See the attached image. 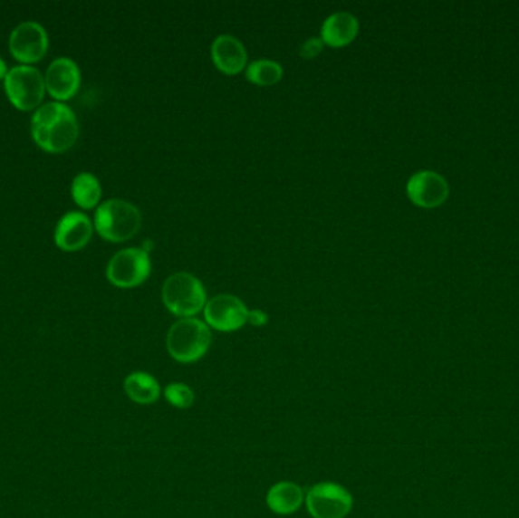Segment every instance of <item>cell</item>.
Wrapping results in <instances>:
<instances>
[{"instance_id":"cell-1","label":"cell","mask_w":519,"mask_h":518,"mask_svg":"<svg viewBox=\"0 0 519 518\" xmlns=\"http://www.w3.org/2000/svg\"><path fill=\"white\" fill-rule=\"evenodd\" d=\"M94 228L105 241L120 244L132 239L141 226V213L125 199H108L94 213Z\"/></svg>"},{"instance_id":"cell-2","label":"cell","mask_w":519,"mask_h":518,"mask_svg":"<svg viewBox=\"0 0 519 518\" xmlns=\"http://www.w3.org/2000/svg\"><path fill=\"white\" fill-rule=\"evenodd\" d=\"M166 345L177 362H197L210 349V327L197 318H181L168 329Z\"/></svg>"},{"instance_id":"cell-3","label":"cell","mask_w":519,"mask_h":518,"mask_svg":"<svg viewBox=\"0 0 519 518\" xmlns=\"http://www.w3.org/2000/svg\"><path fill=\"white\" fill-rule=\"evenodd\" d=\"M161 298L168 311L181 318H193L207 304L204 284L188 273H175L168 277L161 289Z\"/></svg>"},{"instance_id":"cell-4","label":"cell","mask_w":519,"mask_h":518,"mask_svg":"<svg viewBox=\"0 0 519 518\" xmlns=\"http://www.w3.org/2000/svg\"><path fill=\"white\" fill-rule=\"evenodd\" d=\"M5 93L15 109L33 111L46 94L44 76L33 66L13 67L5 78Z\"/></svg>"},{"instance_id":"cell-5","label":"cell","mask_w":519,"mask_h":518,"mask_svg":"<svg viewBox=\"0 0 519 518\" xmlns=\"http://www.w3.org/2000/svg\"><path fill=\"white\" fill-rule=\"evenodd\" d=\"M152 264L143 248H125L112 255L107 266L108 282L118 288H136L149 277Z\"/></svg>"},{"instance_id":"cell-6","label":"cell","mask_w":519,"mask_h":518,"mask_svg":"<svg viewBox=\"0 0 519 518\" xmlns=\"http://www.w3.org/2000/svg\"><path fill=\"white\" fill-rule=\"evenodd\" d=\"M305 506L313 518H345L351 513L352 495L345 486L322 482L310 488Z\"/></svg>"},{"instance_id":"cell-7","label":"cell","mask_w":519,"mask_h":518,"mask_svg":"<svg viewBox=\"0 0 519 518\" xmlns=\"http://www.w3.org/2000/svg\"><path fill=\"white\" fill-rule=\"evenodd\" d=\"M31 134L37 147L51 154L66 152L75 147L80 136V123L71 107L62 116L43 127H31Z\"/></svg>"},{"instance_id":"cell-8","label":"cell","mask_w":519,"mask_h":518,"mask_svg":"<svg viewBox=\"0 0 519 518\" xmlns=\"http://www.w3.org/2000/svg\"><path fill=\"white\" fill-rule=\"evenodd\" d=\"M10 53L22 66L42 62L49 51V35L37 22L20 24L10 35Z\"/></svg>"},{"instance_id":"cell-9","label":"cell","mask_w":519,"mask_h":518,"mask_svg":"<svg viewBox=\"0 0 519 518\" xmlns=\"http://www.w3.org/2000/svg\"><path fill=\"white\" fill-rule=\"evenodd\" d=\"M248 307L235 295L220 293L207 302L204 307L207 325L217 331L231 333L248 322Z\"/></svg>"},{"instance_id":"cell-10","label":"cell","mask_w":519,"mask_h":518,"mask_svg":"<svg viewBox=\"0 0 519 518\" xmlns=\"http://www.w3.org/2000/svg\"><path fill=\"white\" fill-rule=\"evenodd\" d=\"M46 91L51 94V98L55 102H66L72 100L81 85V71L72 58H56L47 67L46 75Z\"/></svg>"},{"instance_id":"cell-11","label":"cell","mask_w":519,"mask_h":518,"mask_svg":"<svg viewBox=\"0 0 519 518\" xmlns=\"http://www.w3.org/2000/svg\"><path fill=\"white\" fill-rule=\"evenodd\" d=\"M93 230V222L84 213H66L56 224V246L67 253L82 250L91 239Z\"/></svg>"},{"instance_id":"cell-12","label":"cell","mask_w":519,"mask_h":518,"mask_svg":"<svg viewBox=\"0 0 519 518\" xmlns=\"http://www.w3.org/2000/svg\"><path fill=\"white\" fill-rule=\"evenodd\" d=\"M211 58L225 75H239L248 66V53L244 44L228 34L215 38L211 44Z\"/></svg>"},{"instance_id":"cell-13","label":"cell","mask_w":519,"mask_h":518,"mask_svg":"<svg viewBox=\"0 0 519 518\" xmlns=\"http://www.w3.org/2000/svg\"><path fill=\"white\" fill-rule=\"evenodd\" d=\"M408 197L421 207H436L444 201L448 187L440 175L424 170L413 175L408 184Z\"/></svg>"},{"instance_id":"cell-14","label":"cell","mask_w":519,"mask_h":518,"mask_svg":"<svg viewBox=\"0 0 519 518\" xmlns=\"http://www.w3.org/2000/svg\"><path fill=\"white\" fill-rule=\"evenodd\" d=\"M359 20L356 15L346 11H339L323 22L321 40L332 47H343L357 37Z\"/></svg>"},{"instance_id":"cell-15","label":"cell","mask_w":519,"mask_h":518,"mask_svg":"<svg viewBox=\"0 0 519 518\" xmlns=\"http://www.w3.org/2000/svg\"><path fill=\"white\" fill-rule=\"evenodd\" d=\"M304 502V491L295 482H278L267 491L266 504L272 513L291 515L301 508Z\"/></svg>"},{"instance_id":"cell-16","label":"cell","mask_w":519,"mask_h":518,"mask_svg":"<svg viewBox=\"0 0 519 518\" xmlns=\"http://www.w3.org/2000/svg\"><path fill=\"white\" fill-rule=\"evenodd\" d=\"M123 389L128 398L137 405H154L161 396V387L154 376L148 372H131L123 382Z\"/></svg>"},{"instance_id":"cell-17","label":"cell","mask_w":519,"mask_h":518,"mask_svg":"<svg viewBox=\"0 0 519 518\" xmlns=\"http://www.w3.org/2000/svg\"><path fill=\"white\" fill-rule=\"evenodd\" d=\"M101 197H102V187L93 174L81 172L76 175L72 183V198L76 206L84 210H91L98 206Z\"/></svg>"},{"instance_id":"cell-18","label":"cell","mask_w":519,"mask_h":518,"mask_svg":"<svg viewBox=\"0 0 519 518\" xmlns=\"http://www.w3.org/2000/svg\"><path fill=\"white\" fill-rule=\"evenodd\" d=\"M245 75L253 84L269 87V85L280 82L283 78V67L276 62L262 58V60L249 62L245 69Z\"/></svg>"},{"instance_id":"cell-19","label":"cell","mask_w":519,"mask_h":518,"mask_svg":"<svg viewBox=\"0 0 519 518\" xmlns=\"http://www.w3.org/2000/svg\"><path fill=\"white\" fill-rule=\"evenodd\" d=\"M164 398L177 409H188L195 403V392L184 383H170L164 388Z\"/></svg>"},{"instance_id":"cell-20","label":"cell","mask_w":519,"mask_h":518,"mask_svg":"<svg viewBox=\"0 0 519 518\" xmlns=\"http://www.w3.org/2000/svg\"><path fill=\"white\" fill-rule=\"evenodd\" d=\"M322 40L318 37H313L309 38V40L301 46L300 53L301 57L305 58V60H312V58L318 57L319 53H322Z\"/></svg>"},{"instance_id":"cell-21","label":"cell","mask_w":519,"mask_h":518,"mask_svg":"<svg viewBox=\"0 0 519 518\" xmlns=\"http://www.w3.org/2000/svg\"><path fill=\"white\" fill-rule=\"evenodd\" d=\"M267 321H269V316H267V313H264V312L258 311V309H255V311H249V324L255 325V327H263V325L267 324Z\"/></svg>"},{"instance_id":"cell-22","label":"cell","mask_w":519,"mask_h":518,"mask_svg":"<svg viewBox=\"0 0 519 518\" xmlns=\"http://www.w3.org/2000/svg\"><path fill=\"white\" fill-rule=\"evenodd\" d=\"M8 67H6V62L0 58V80H5L6 75H8Z\"/></svg>"}]
</instances>
